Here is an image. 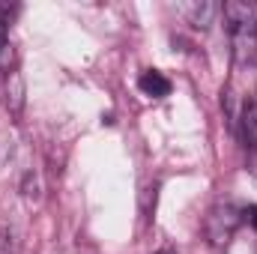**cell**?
Here are the masks:
<instances>
[{
    "instance_id": "obj_10",
    "label": "cell",
    "mask_w": 257,
    "mask_h": 254,
    "mask_svg": "<svg viewBox=\"0 0 257 254\" xmlns=\"http://www.w3.org/2000/svg\"><path fill=\"white\" fill-rule=\"evenodd\" d=\"M159 254H174V251H159Z\"/></svg>"
},
{
    "instance_id": "obj_2",
    "label": "cell",
    "mask_w": 257,
    "mask_h": 254,
    "mask_svg": "<svg viewBox=\"0 0 257 254\" xmlns=\"http://www.w3.org/2000/svg\"><path fill=\"white\" fill-rule=\"evenodd\" d=\"M230 45H233V63L251 66L257 60V18H245L230 24Z\"/></svg>"
},
{
    "instance_id": "obj_4",
    "label": "cell",
    "mask_w": 257,
    "mask_h": 254,
    "mask_svg": "<svg viewBox=\"0 0 257 254\" xmlns=\"http://www.w3.org/2000/svg\"><path fill=\"white\" fill-rule=\"evenodd\" d=\"M6 108H9V114H21V108H24V81H21L18 69L6 72Z\"/></svg>"
},
{
    "instance_id": "obj_5",
    "label": "cell",
    "mask_w": 257,
    "mask_h": 254,
    "mask_svg": "<svg viewBox=\"0 0 257 254\" xmlns=\"http://www.w3.org/2000/svg\"><path fill=\"white\" fill-rule=\"evenodd\" d=\"M138 87H141L147 96H153V99H162V96H168V93H171V81H168L162 72H156V69L144 72V75H141V81H138Z\"/></svg>"
},
{
    "instance_id": "obj_9",
    "label": "cell",
    "mask_w": 257,
    "mask_h": 254,
    "mask_svg": "<svg viewBox=\"0 0 257 254\" xmlns=\"http://www.w3.org/2000/svg\"><path fill=\"white\" fill-rule=\"evenodd\" d=\"M245 215H248V221H251V224L257 227V203L251 206V209H248V212H245Z\"/></svg>"
},
{
    "instance_id": "obj_11",
    "label": "cell",
    "mask_w": 257,
    "mask_h": 254,
    "mask_svg": "<svg viewBox=\"0 0 257 254\" xmlns=\"http://www.w3.org/2000/svg\"><path fill=\"white\" fill-rule=\"evenodd\" d=\"M254 108H257V105H254Z\"/></svg>"
},
{
    "instance_id": "obj_3",
    "label": "cell",
    "mask_w": 257,
    "mask_h": 254,
    "mask_svg": "<svg viewBox=\"0 0 257 254\" xmlns=\"http://www.w3.org/2000/svg\"><path fill=\"white\" fill-rule=\"evenodd\" d=\"M183 9V15L192 21L194 27H200V30H206L209 24H212V18L221 12V6H215V3H209V0H203V3H186V6H180Z\"/></svg>"
},
{
    "instance_id": "obj_1",
    "label": "cell",
    "mask_w": 257,
    "mask_h": 254,
    "mask_svg": "<svg viewBox=\"0 0 257 254\" xmlns=\"http://www.w3.org/2000/svg\"><path fill=\"white\" fill-rule=\"evenodd\" d=\"M239 221H242V212H239L233 203H218V206H212L209 215H206V239H209L215 248L227 245L230 236L236 233Z\"/></svg>"
},
{
    "instance_id": "obj_6",
    "label": "cell",
    "mask_w": 257,
    "mask_h": 254,
    "mask_svg": "<svg viewBox=\"0 0 257 254\" xmlns=\"http://www.w3.org/2000/svg\"><path fill=\"white\" fill-rule=\"evenodd\" d=\"M239 132H242V144L248 150H257V108L245 105L242 117H239Z\"/></svg>"
},
{
    "instance_id": "obj_7",
    "label": "cell",
    "mask_w": 257,
    "mask_h": 254,
    "mask_svg": "<svg viewBox=\"0 0 257 254\" xmlns=\"http://www.w3.org/2000/svg\"><path fill=\"white\" fill-rule=\"evenodd\" d=\"M6 33H9V6H0V48L9 42Z\"/></svg>"
},
{
    "instance_id": "obj_8",
    "label": "cell",
    "mask_w": 257,
    "mask_h": 254,
    "mask_svg": "<svg viewBox=\"0 0 257 254\" xmlns=\"http://www.w3.org/2000/svg\"><path fill=\"white\" fill-rule=\"evenodd\" d=\"M0 254H12V236L0 227Z\"/></svg>"
}]
</instances>
